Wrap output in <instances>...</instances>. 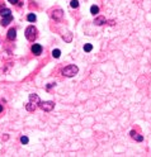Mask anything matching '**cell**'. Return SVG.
Masks as SVG:
<instances>
[{
	"label": "cell",
	"mask_w": 151,
	"mask_h": 157,
	"mask_svg": "<svg viewBox=\"0 0 151 157\" xmlns=\"http://www.w3.org/2000/svg\"><path fill=\"white\" fill-rule=\"evenodd\" d=\"M39 103H41V100L38 98V95L37 94H31L29 95V100H28L27 105H26L27 110H29V112L36 110L37 109V106H39Z\"/></svg>",
	"instance_id": "6da1fadb"
},
{
	"label": "cell",
	"mask_w": 151,
	"mask_h": 157,
	"mask_svg": "<svg viewBox=\"0 0 151 157\" xmlns=\"http://www.w3.org/2000/svg\"><path fill=\"white\" fill-rule=\"evenodd\" d=\"M61 72H62V75L66 76V77H72L79 72V69H77V66H75V65H69V66H66L65 69H62Z\"/></svg>",
	"instance_id": "7a4b0ae2"
},
{
	"label": "cell",
	"mask_w": 151,
	"mask_h": 157,
	"mask_svg": "<svg viewBox=\"0 0 151 157\" xmlns=\"http://www.w3.org/2000/svg\"><path fill=\"white\" fill-rule=\"evenodd\" d=\"M26 37H27L28 41H34L36 37H37V29H36L33 26L28 27L26 29Z\"/></svg>",
	"instance_id": "3957f363"
},
{
	"label": "cell",
	"mask_w": 151,
	"mask_h": 157,
	"mask_svg": "<svg viewBox=\"0 0 151 157\" xmlns=\"http://www.w3.org/2000/svg\"><path fill=\"white\" fill-rule=\"evenodd\" d=\"M39 108L45 112H51L53 108H55V103H52V101H41Z\"/></svg>",
	"instance_id": "277c9868"
},
{
	"label": "cell",
	"mask_w": 151,
	"mask_h": 157,
	"mask_svg": "<svg viewBox=\"0 0 151 157\" xmlns=\"http://www.w3.org/2000/svg\"><path fill=\"white\" fill-rule=\"evenodd\" d=\"M31 51H32L33 55H36V56H39L41 53H42V51H43V48H42V46H41V45L34 43V45L31 47Z\"/></svg>",
	"instance_id": "5b68a950"
},
{
	"label": "cell",
	"mask_w": 151,
	"mask_h": 157,
	"mask_svg": "<svg viewBox=\"0 0 151 157\" xmlns=\"http://www.w3.org/2000/svg\"><path fill=\"white\" fill-rule=\"evenodd\" d=\"M62 15H64V13H62L61 9H58V10H56V11H53V13H52V18L55 20H61L62 19Z\"/></svg>",
	"instance_id": "8992f818"
},
{
	"label": "cell",
	"mask_w": 151,
	"mask_h": 157,
	"mask_svg": "<svg viewBox=\"0 0 151 157\" xmlns=\"http://www.w3.org/2000/svg\"><path fill=\"white\" fill-rule=\"evenodd\" d=\"M131 137L132 138H134V140H136L137 142H142L143 141V137L142 136H140V134H138V133H136V132L135 131H131Z\"/></svg>",
	"instance_id": "52a82bcc"
},
{
	"label": "cell",
	"mask_w": 151,
	"mask_h": 157,
	"mask_svg": "<svg viewBox=\"0 0 151 157\" xmlns=\"http://www.w3.org/2000/svg\"><path fill=\"white\" fill-rule=\"evenodd\" d=\"M0 15H2L3 18L11 17V11H10V9H8V8H3L2 10H0Z\"/></svg>",
	"instance_id": "ba28073f"
},
{
	"label": "cell",
	"mask_w": 151,
	"mask_h": 157,
	"mask_svg": "<svg viewBox=\"0 0 151 157\" xmlns=\"http://www.w3.org/2000/svg\"><path fill=\"white\" fill-rule=\"evenodd\" d=\"M15 37H17V31L14 28H11V29H9V32H8V38L10 39V41H13V39H15Z\"/></svg>",
	"instance_id": "9c48e42d"
},
{
	"label": "cell",
	"mask_w": 151,
	"mask_h": 157,
	"mask_svg": "<svg viewBox=\"0 0 151 157\" xmlns=\"http://www.w3.org/2000/svg\"><path fill=\"white\" fill-rule=\"evenodd\" d=\"M11 20H13V15H11V17H7V18H3V20H2V26H3V27H7Z\"/></svg>",
	"instance_id": "30bf717a"
},
{
	"label": "cell",
	"mask_w": 151,
	"mask_h": 157,
	"mask_svg": "<svg viewBox=\"0 0 151 157\" xmlns=\"http://www.w3.org/2000/svg\"><path fill=\"white\" fill-rule=\"evenodd\" d=\"M105 23V18L104 17H99V18H96V19L94 20V24H96V26H102V24H104Z\"/></svg>",
	"instance_id": "8fae6325"
},
{
	"label": "cell",
	"mask_w": 151,
	"mask_h": 157,
	"mask_svg": "<svg viewBox=\"0 0 151 157\" xmlns=\"http://www.w3.org/2000/svg\"><path fill=\"white\" fill-rule=\"evenodd\" d=\"M60 55H61V51H60V50H53V51H52V57L58 58Z\"/></svg>",
	"instance_id": "7c38bea8"
},
{
	"label": "cell",
	"mask_w": 151,
	"mask_h": 157,
	"mask_svg": "<svg viewBox=\"0 0 151 157\" xmlns=\"http://www.w3.org/2000/svg\"><path fill=\"white\" fill-rule=\"evenodd\" d=\"M27 19H28L29 22H36V20H37V17H36L34 14H28V15H27Z\"/></svg>",
	"instance_id": "4fadbf2b"
},
{
	"label": "cell",
	"mask_w": 151,
	"mask_h": 157,
	"mask_svg": "<svg viewBox=\"0 0 151 157\" xmlns=\"http://www.w3.org/2000/svg\"><path fill=\"white\" fill-rule=\"evenodd\" d=\"M90 11H92V14H98L99 13V8L98 7H95V5H93V7L92 8H90Z\"/></svg>",
	"instance_id": "5bb4252c"
},
{
	"label": "cell",
	"mask_w": 151,
	"mask_h": 157,
	"mask_svg": "<svg viewBox=\"0 0 151 157\" xmlns=\"http://www.w3.org/2000/svg\"><path fill=\"white\" fill-rule=\"evenodd\" d=\"M92 50H93V46L90 43H87L85 46H84V51H85V52H90Z\"/></svg>",
	"instance_id": "9a60e30c"
},
{
	"label": "cell",
	"mask_w": 151,
	"mask_h": 157,
	"mask_svg": "<svg viewBox=\"0 0 151 157\" xmlns=\"http://www.w3.org/2000/svg\"><path fill=\"white\" fill-rule=\"evenodd\" d=\"M70 5H71V8H77V7H79V2H77V0H72V2L70 3Z\"/></svg>",
	"instance_id": "2e32d148"
},
{
	"label": "cell",
	"mask_w": 151,
	"mask_h": 157,
	"mask_svg": "<svg viewBox=\"0 0 151 157\" xmlns=\"http://www.w3.org/2000/svg\"><path fill=\"white\" fill-rule=\"evenodd\" d=\"M20 142H22L23 144H27V143H28V137H26V136L20 137Z\"/></svg>",
	"instance_id": "e0dca14e"
},
{
	"label": "cell",
	"mask_w": 151,
	"mask_h": 157,
	"mask_svg": "<svg viewBox=\"0 0 151 157\" xmlns=\"http://www.w3.org/2000/svg\"><path fill=\"white\" fill-rule=\"evenodd\" d=\"M8 2H9V3H11V4H18V3H19V2H18V0H8Z\"/></svg>",
	"instance_id": "ac0fdd59"
},
{
	"label": "cell",
	"mask_w": 151,
	"mask_h": 157,
	"mask_svg": "<svg viewBox=\"0 0 151 157\" xmlns=\"http://www.w3.org/2000/svg\"><path fill=\"white\" fill-rule=\"evenodd\" d=\"M3 110H4V108H3V105H2V104H0V113H2Z\"/></svg>",
	"instance_id": "d6986e66"
}]
</instances>
